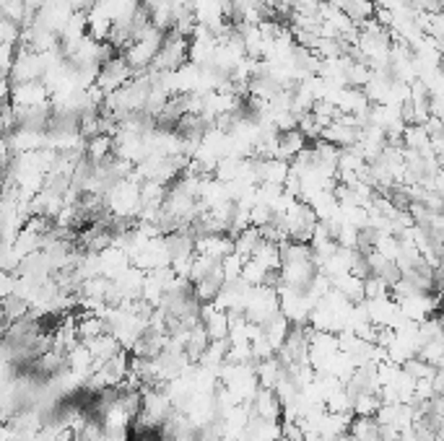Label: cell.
<instances>
[{
	"instance_id": "2",
	"label": "cell",
	"mask_w": 444,
	"mask_h": 441,
	"mask_svg": "<svg viewBox=\"0 0 444 441\" xmlns=\"http://www.w3.org/2000/svg\"><path fill=\"white\" fill-rule=\"evenodd\" d=\"M348 433L356 441H382V423L377 421V415H356Z\"/></svg>"
},
{
	"instance_id": "3",
	"label": "cell",
	"mask_w": 444,
	"mask_h": 441,
	"mask_svg": "<svg viewBox=\"0 0 444 441\" xmlns=\"http://www.w3.org/2000/svg\"><path fill=\"white\" fill-rule=\"evenodd\" d=\"M351 19L361 26V24H366V21L377 19V6L375 0H343V8Z\"/></svg>"
},
{
	"instance_id": "1",
	"label": "cell",
	"mask_w": 444,
	"mask_h": 441,
	"mask_svg": "<svg viewBox=\"0 0 444 441\" xmlns=\"http://www.w3.org/2000/svg\"><path fill=\"white\" fill-rule=\"evenodd\" d=\"M252 408H255V415H260L263 421L276 423L283 415V402H281L276 390H270V387H260L257 390L255 397H252Z\"/></svg>"
},
{
	"instance_id": "4",
	"label": "cell",
	"mask_w": 444,
	"mask_h": 441,
	"mask_svg": "<svg viewBox=\"0 0 444 441\" xmlns=\"http://www.w3.org/2000/svg\"><path fill=\"white\" fill-rule=\"evenodd\" d=\"M382 397L377 392H364L354 397V415H377L382 410Z\"/></svg>"
}]
</instances>
